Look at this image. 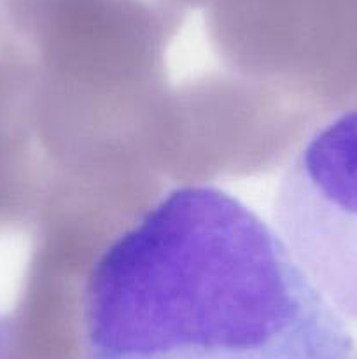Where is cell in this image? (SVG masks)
Instances as JSON below:
<instances>
[{
  "label": "cell",
  "mask_w": 357,
  "mask_h": 359,
  "mask_svg": "<svg viewBox=\"0 0 357 359\" xmlns=\"http://www.w3.org/2000/svg\"><path fill=\"white\" fill-rule=\"evenodd\" d=\"M13 353V332L10 323L0 314V359H10Z\"/></svg>",
  "instance_id": "cell-3"
},
{
  "label": "cell",
  "mask_w": 357,
  "mask_h": 359,
  "mask_svg": "<svg viewBox=\"0 0 357 359\" xmlns=\"http://www.w3.org/2000/svg\"><path fill=\"white\" fill-rule=\"evenodd\" d=\"M275 230L326 300L357 321V109L326 119L279 182Z\"/></svg>",
  "instance_id": "cell-2"
},
{
  "label": "cell",
  "mask_w": 357,
  "mask_h": 359,
  "mask_svg": "<svg viewBox=\"0 0 357 359\" xmlns=\"http://www.w3.org/2000/svg\"><path fill=\"white\" fill-rule=\"evenodd\" d=\"M346 321L275 228L216 186L186 184L90 269L79 359H354Z\"/></svg>",
  "instance_id": "cell-1"
}]
</instances>
